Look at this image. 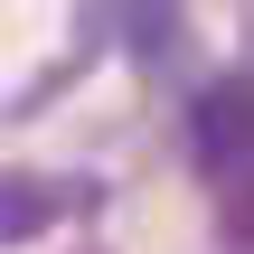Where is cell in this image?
<instances>
[{"instance_id": "cell-1", "label": "cell", "mask_w": 254, "mask_h": 254, "mask_svg": "<svg viewBox=\"0 0 254 254\" xmlns=\"http://www.w3.org/2000/svg\"><path fill=\"white\" fill-rule=\"evenodd\" d=\"M189 141H198V160L207 170H254V75H217L207 94H198V113H189Z\"/></svg>"}, {"instance_id": "cell-2", "label": "cell", "mask_w": 254, "mask_h": 254, "mask_svg": "<svg viewBox=\"0 0 254 254\" xmlns=\"http://www.w3.org/2000/svg\"><path fill=\"white\" fill-rule=\"evenodd\" d=\"M47 207H85V189H38V179H9V189H0V236H9V245H28V236L47 226Z\"/></svg>"}, {"instance_id": "cell-3", "label": "cell", "mask_w": 254, "mask_h": 254, "mask_svg": "<svg viewBox=\"0 0 254 254\" xmlns=\"http://www.w3.org/2000/svg\"><path fill=\"white\" fill-rule=\"evenodd\" d=\"M217 236H226V254H254V170H236V179H226V207H217Z\"/></svg>"}, {"instance_id": "cell-4", "label": "cell", "mask_w": 254, "mask_h": 254, "mask_svg": "<svg viewBox=\"0 0 254 254\" xmlns=\"http://www.w3.org/2000/svg\"><path fill=\"white\" fill-rule=\"evenodd\" d=\"M85 254H104V245H85Z\"/></svg>"}]
</instances>
